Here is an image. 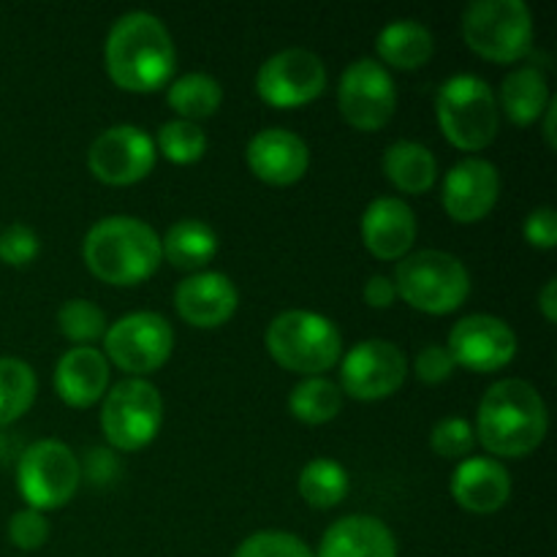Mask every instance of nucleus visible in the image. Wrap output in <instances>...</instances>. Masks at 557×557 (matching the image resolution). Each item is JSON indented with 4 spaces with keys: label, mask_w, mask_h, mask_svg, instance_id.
I'll return each mask as SVG.
<instances>
[{
    "label": "nucleus",
    "mask_w": 557,
    "mask_h": 557,
    "mask_svg": "<svg viewBox=\"0 0 557 557\" xmlns=\"http://www.w3.org/2000/svg\"><path fill=\"white\" fill-rule=\"evenodd\" d=\"M107 71L123 90L150 92L166 85L177 65L172 33L150 11H128L112 25L103 47Z\"/></svg>",
    "instance_id": "f257e3e1"
},
{
    "label": "nucleus",
    "mask_w": 557,
    "mask_h": 557,
    "mask_svg": "<svg viewBox=\"0 0 557 557\" xmlns=\"http://www.w3.org/2000/svg\"><path fill=\"white\" fill-rule=\"evenodd\" d=\"M549 417L536 386L504 379L484 392L476 413V435L495 457H525L547 435Z\"/></svg>",
    "instance_id": "f03ea898"
},
{
    "label": "nucleus",
    "mask_w": 557,
    "mask_h": 557,
    "mask_svg": "<svg viewBox=\"0 0 557 557\" xmlns=\"http://www.w3.org/2000/svg\"><path fill=\"white\" fill-rule=\"evenodd\" d=\"M82 256L92 275L112 286H136L156 275L163 261L156 228L131 215H109L92 223Z\"/></svg>",
    "instance_id": "7ed1b4c3"
},
{
    "label": "nucleus",
    "mask_w": 557,
    "mask_h": 557,
    "mask_svg": "<svg viewBox=\"0 0 557 557\" xmlns=\"http://www.w3.org/2000/svg\"><path fill=\"white\" fill-rule=\"evenodd\" d=\"M267 351L281 368L321 375L341 362V330L313 310H283L267 326Z\"/></svg>",
    "instance_id": "20e7f679"
},
{
    "label": "nucleus",
    "mask_w": 557,
    "mask_h": 557,
    "mask_svg": "<svg viewBox=\"0 0 557 557\" xmlns=\"http://www.w3.org/2000/svg\"><path fill=\"white\" fill-rule=\"evenodd\" d=\"M397 297L422 313L444 315L460 308L471 292L466 264L446 250H417L403 256L395 270Z\"/></svg>",
    "instance_id": "39448f33"
},
{
    "label": "nucleus",
    "mask_w": 557,
    "mask_h": 557,
    "mask_svg": "<svg viewBox=\"0 0 557 557\" xmlns=\"http://www.w3.org/2000/svg\"><path fill=\"white\" fill-rule=\"evenodd\" d=\"M441 131L460 150H482L498 134V98L476 74H455L435 98Z\"/></svg>",
    "instance_id": "423d86ee"
},
{
    "label": "nucleus",
    "mask_w": 557,
    "mask_h": 557,
    "mask_svg": "<svg viewBox=\"0 0 557 557\" xmlns=\"http://www.w3.org/2000/svg\"><path fill=\"white\" fill-rule=\"evenodd\" d=\"M466 44L495 63H515L533 49V16L522 0H476L462 14Z\"/></svg>",
    "instance_id": "0eeeda50"
},
{
    "label": "nucleus",
    "mask_w": 557,
    "mask_h": 557,
    "mask_svg": "<svg viewBox=\"0 0 557 557\" xmlns=\"http://www.w3.org/2000/svg\"><path fill=\"white\" fill-rule=\"evenodd\" d=\"M163 424V400L156 384L125 379L103 397L101 430L120 451H136L152 444Z\"/></svg>",
    "instance_id": "6e6552de"
},
{
    "label": "nucleus",
    "mask_w": 557,
    "mask_h": 557,
    "mask_svg": "<svg viewBox=\"0 0 557 557\" xmlns=\"http://www.w3.org/2000/svg\"><path fill=\"white\" fill-rule=\"evenodd\" d=\"M79 460L63 441H36L16 466V484L30 509H60L79 490Z\"/></svg>",
    "instance_id": "1a4fd4ad"
},
{
    "label": "nucleus",
    "mask_w": 557,
    "mask_h": 557,
    "mask_svg": "<svg viewBox=\"0 0 557 557\" xmlns=\"http://www.w3.org/2000/svg\"><path fill=\"white\" fill-rule=\"evenodd\" d=\"M103 348H107V357L120 370L131 373L134 379L136 375H147L172 357V324L161 313L136 310V313L123 315L112 326H107Z\"/></svg>",
    "instance_id": "9d476101"
},
{
    "label": "nucleus",
    "mask_w": 557,
    "mask_h": 557,
    "mask_svg": "<svg viewBox=\"0 0 557 557\" xmlns=\"http://www.w3.org/2000/svg\"><path fill=\"white\" fill-rule=\"evenodd\" d=\"M341 112L354 128L379 131L389 123L397 107V87L389 71L373 58H359L346 65L337 87Z\"/></svg>",
    "instance_id": "9b49d317"
},
{
    "label": "nucleus",
    "mask_w": 557,
    "mask_h": 557,
    "mask_svg": "<svg viewBox=\"0 0 557 557\" xmlns=\"http://www.w3.org/2000/svg\"><path fill=\"white\" fill-rule=\"evenodd\" d=\"M326 87V69L315 52L305 47H288L261 63L256 74V90L267 103L281 109L302 107L319 98Z\"/></svg>",
    "instance_id": "f8f14e48"
},
{
    "label": "nucleus",
    "mask_w": 557,
    "mask_h": 557,
    "mask_svg": "<svg viewBox=\"0 0 557 557\" xmlns=\"http://www.w3.org/2000/svg\"><path fill=\"white\" fill-rule=\"evenodd\" d=\"M156 141L136 125H112L96 136L87 150V166L101 183L131 185L145 180L156 166Z\"/></svg>",
    "instance_id": "ddd939ff"
},
{
    "label": "nucleus",
    "mask_w": 557,
    "mask_h": 557,
    "mask_svg": "<svg viewBox=\"0 0 557 557\" xmlns=\"http://www.w3.org/2000/svg\"><path fill=\"white\" fill-rule=\"evenodd\" d=\"M408 375V359L395 343L364 341L343 357V392L357 400H381L395 395Z\"/></svg>",
    "instance_id": "4468645a"
},
{
    "label": "nucleus",
    "mask_w": 557,
    "mask_h": 557,
    "mask_svg": "<svg viewBox=\"0 0 557 557\" xmlns=\"http://www.w3.org/2000/svg\"><path fill=\"white\" fill-rule=\"evenodd\" d=\"M455 364L473 373H493L506 368L517 354V335L504 319L473 313L457 321L449 332V348Z\"/></svg>",
    "instance_id": "2eb2a0df"
},
{
    "label": "nucleus",
    "mask_w": 557,
    "mask_h": 557,
    "mask_svg": "<svg viewBox=\"0 0 557 557\" xmlns=\"http://www.w3.org/2000/svg\"><path fill=\"white\" fill-rule=\"evenodd\" d=\"M500 194V174L484 158H466L444 177L441 201L457 223H476L495 207Z\"/></svg>",
    "instance_id": "dca6fc26"
},
{
    "label": "nucleus",
    "mask_w": 557,
    "mask_h": 557,
    "mask_svg": "<svg viewBox=\"0 0 557 557\" xmlns=\"http://www.w3.org/2000/svg\"><path fill=\"white\" fill-rule=\"evenodd\" d=\"M239 302L237 286L232 277L223 272H196L188 275L174 292V305L183 321L199 330H212V326L226 324L234 315Z\"/></svg>",
    "instance_id": "f3484780"
},
{
    "label": "nucleus",
    "mask_w": 557,
    "mask_h": 557,
    "mask_svg": "<svg viewBox=\"0 0 557 557\" xmlns=\"http://www.w3.org/2000/svg\"><path fill=\"white\" fill-rule=\"evenodd\" d=\"M250 172L270 185H292L310 166V150L302 136L286 128H264L248 141Z\"/></svg>",
    "instance_id": "a211bd4d"
},
{
    "label": "nucleus",
    "mask_w": 557,
    "mask_h": 557,
    "mask_svg": "<svg viewBox=\"0 0 557 557\" xmlns=\"http://www.w3.org/2000/svg\"><path fill=\"white\" fill-rule=\"evenodd\" d=\"M417 239V215L397 196H379L362 215V243L379 259H403Z\"/></svg>",
    "instance_id": "6ab92c4d"
},
{
    "label": "nucleus",
    "mask_w": 557,
    "mask_h": 557,
    "mask_svg": "<svg viewBox=\"0 0 557 557\" xmlns=\"http://www.w3.org/2000/svg\"><path fill=\"white\" fill-rule=\"evenodd\" d=\"M451 495L466 511L493 515L511 495L509 471L493 457H468L451 476Z\"/></svg>",
    "instance_id": "aec40b11"
},
{
    "label": "nucleus",
    "mask_w": 557,
    "mask_h": 557,
    "mask_svg": "<svg viewBox=\"0 0 557 557\" xmlns=\"http://www.w3.org/2000/svg\"><path fill=\"white\" fill-rule=\"evenodd\" d=\"M109 362L98 348L76 346L58 359L54 368V389L63 403L74 408H87L107 395Z\"/></svg>",
    "instance_id": "412c9836"
},
{
    "label": "nucleus",
    "mask_w": 557,
    "mask_h": 557,
    "mask_svg": "<svg viewBox=\"0 0 557 557\" xmlns=\"http://www.w3.org/2000/svg\"><path fill=\"white\" fill-rule=\"evenodd\" d=\"M315 557H397V542L379 517L351 515L330 525Z\"/></svg>",
    "instance_id": "4be33fe9"
},
{
    "label": "nucleus",
    "mask_w": 557,
    "mask_h": 557,
    "mask_svg": "<svg viewBox=\"0 0 557 557\" xmlns=\"http://www.w3.org/2000/svg\"><path fill=\"white\" fill-rule=\"evenodd\" d=\"M549 101L553 96H549L547 76L536 65L515 69L500 85V109L517 125H528L542 117Z\"/></svg>",
    "instance_id": "5701e85b"
},
{
    "label": "nucleus",
    "mask_w": 557,
    "mask_h": 557,
    "mask_svg": "<svg viewBox=\"0 0 557 557\" xmlns=\"http://www.w3.org/2000/svg\"><path fill=\"white\" fill-rule=\"evenodd\" d=\"M161 250L177 270H201L218 253V234L199 218H183L169 226Z\"/></svg>",
    "instance_id": "b1692460"
},
{
    "label": "nucleus",
    "mask_w": 557,
    "mask_h": 557,
    "mask_svg": "<svg viewBox=\"0 0 557 557\" xmlns=\"http://www.w3.org/2000/svg\"><path fill=\"white\" fill-rule=\"evenodd\" d=\"M375 49L384 63L395 69H419L433 58V33L417 20H395L381 27L375 38Z\"/></svg>",
    "instance_id": "393cba45"
},
{
    "label": "nucleus",
    "mask_w": 557,
    "mask_h": 557,
    "mask_svg": "<svg viewBox=\"0 0 557 557\" xmlns=\"http://www.w3.org/2000/svg\"><path fill=\"white\" fill-rule=\"evenodd\" d=\"M384 174L406 194H424L438 177V161L424 145L411 139H400L386 147Z\"/></svg>",
    "instance_id": "a878e982"
},
{
    "label": "nucleus",
    "mask_w": 557,
    "mask_h": 557,
    "mask_svg": "<svg viewBox=\"0 0 557 557\" xmlns=\"http://www.w3.org/2000/svg\"><path fill=\"white\" fill-rule=\"evenodd\" d=\"M166 101L180 114V120L196 123V120L218 112L223 101V87L215 76L205 74V71H190L169 85Z\"/></svg>",
    "instance_id": "bb28decb"
},
{
    "label": "nucleus",
    "mask_w": 557,
    "mask_h": 557,
    "mask_svg": "<svg viewBox=\"0 0 557 557\" xmlns=\"http://www.w3.org/2000/svg\"><path fill=\"white\" fill-rule=\"evenodd\" d=\"M343 408V392L341 386L332 384L330 379L321 375H308L299 381L288 395V411L294 419L305 424H326L341 413Z\"/></svg>",
    "instance_id": "cd10ccee"
},
{
    "label": "nucleus",
    "mask_w": 557,
    "mask_h": 557,
    "mask_svg": "<svg viewBox=\"0 0 557 557\" xmlns=\"http://www.w3.org/2000/svg\"><path fill=\"white\" fill-rule=\"evenodd\" d=\"M38 381L27 362L16 357H0V428L16 422L36 400Z\"/></svg>",
    "instance_id": "c85d7f7f"
},
{
    "label": "nucleus",
    "mask_w": 557,
    "mask_h": 557,
    "mask_svg": "<svg viewBox=\"0 0 557 557\" xmlns=\"http://www.w3.org/2000/svg\"><path fill=\"white\" fill-rule=\"evenodd\" d=\"M299 495L313 509H332L348 495V473L341 462L315 457L299 473Z\"/></svg>",
    "instance_id": "c756f323"
},
{
    "label": "nucleus",
    "mask_w": 557,
    "mask_h": 557,
    "mask_svg": "<svg viewBox=\"0 0 557 557\" xmlns=\"http://www.w3.org/2000/svg\"><path fill=\"white\" fill-rule=\"evenodd\" d=\"M58 326L76 346H90L92 341L107 335V315L90 299H69L58 310Z\"/></svg>",
    "instance_id": "7c9ffc66"
},
{
    "label": "nucleus",
    "mask_w": 557,
    "mask_h": 557,
    "mask_svg": "<svg viewBox=\"0 0 557 557\" xmlns=\"http://www.w3.org/2000/svg\"><path fill=\"white\" fill-rule=\"evenodd\" d=\"M158 150L174 163H194L205 156L207 134L190 120H169L158 128Z\"/></svg>",
    "instance_id": "2f4dec72"
},
{
    "label": "nucleus",
    "mask_w": 557,
    "mask_h": 557,
    "mask_svg": "<svg viewBox=\"0 0 557 557\" xmlns=\"http://www.w3.org/2000/svg\"><path fill=\"white\" fill-rule=\"evenodd\" d=\"M234 557H315L302 539L283 531H259L245 539Z\"/></svg>",
    "instance_id": "473e14b6"
},
{
    "label": "nucleus",
    "mask_w": 557,
    "mask_h": 557,
    "mask_svg": "<svg viewBox=\"0 0 557 557\" xmlns=\"http://www.w3.org/2000/svg\"><path fill=\"white\" fill-rule=\"evenodd\" d=\"M476 444V433H473L471 422L462 417H446L430 433V446L435 455L441 457H466Z\"/></svg>",
    "instance_id": "72a5a7b5"
},
{
    "label": "nucleus",
    "mask_w": 557,
    "mask_h": 557,
    "mask_svg": "<svg viewBox=\"0 0 557 557\" xmlns=\"http://www.w3.org/2000/svg\"><path fill=\"white\" fill-rule=\"evenodd\" d=\"M41 250V243H38V234L33 232L25 223H11L0 232V259L11 267H25L30 264L33 259Z\"/></svg>",
    "instance_id": "f704fd0d"
},
{
    "label": "nucleus",
    "mask_w": 557,
    "mask_h": 557,
    "mask_svg": "<svg viewBox=\"0 0 557 557\" xmlns=\"http://www.w3.org/2000/svg\"><path fill=\"white\" fill-rule=\"evenodd\" d=\"M9 539L16 549H41L49 539V522L41 511L22 509L9 520Z\"/></svg>",
    "instance_id": "c9c22d12"
},
{
    "label": "nucleus",
    "mask_w": 557,
    "mask_h": 557,
    "mask_svg": "<svg viewBox=\"0 0 557 557\" xmlns=\"http://www.w3.org/2000/svg\"><path fill=\"white\" fill-rule=\"evenodd\" d=\"M451 373H455V359H451V354L446 351L444 346L430 343V346H424L422 351H419L417 357L419 381H424V384H441V381L449 379Z\"/></svg>",
    "instance_id": "e433bc0d"
},
{
    "label": "nucleus",
    "mask_w": 557,
    "mask_h": 557,
    "mask_svg": "<svg viewBox=\"0 0 557 557\" xmlns=\"http://www.w3.org/2000/svg\"><path fill=\"white\" fill-rule=\"evenodd\" d=\"M525 239L533 245V248L549 250L557 245V215L553 207H536L531 215L525 218Z\"/></svg>",
    "instance_id": "4c0bfd02"
},
{
    "label": "nucleus",
    "mask_w": 557,
    "mask_h": 557,
    "mask_svg": "<svg viewBox=\"0 0 557 557\" xmlns=\"http://www.w3.org/2000/svg\"><path fill=\"white\" fill-rule=\"evenodd\" d=\"M397 299V288L395 283L389 281L386 275H373L368 281V286H364V302L370 305V308H392Z\"/></svg>",
    "instance_id": "58836bf2"
},
{
    "label": "nucleus",
    "mask_w": 557,
    "mask_h": 557,
    "mask_svg": "<svg viewBox=\"0 0 557 557\" xmlns=\"http://www.w3.org/2000/svg\"><path fill=\"white\" fill-rule=\"evenodd\" d=\"M555 292H557V281L555 277H549L547 283H544L542 294H539V308H542L544 319L553 324V321L557 319V302H555Z\"/></svg>",
    "instance_id": "ea45409f"
},
{
    "label": "nucleus",
    "mask_w": 557,
    "mask_h": 557,
    "mask_svg": "<svg viewBox=\"0 0 557 557\" xmlns=\"http://www.w3.org/2000/svg\"><path fill=\"white\" fill-rule=\"evenodd\" d=\"M555 109H557V98L547 103V109H544V114H547V120H544V136H547V145L555 147Z\"/></svg>",
    "instance_id": "a19ab883"
},
{
    "label": "nucleus",
    "mask_w": 557,
    "mask_h": 557,
    "mask_svg": "<svg viewBox=\"0 0 557 557\" xmlns=\"http://www.w3.org/2000/svg\"><path fill=\"white\" fill-rule=\"evenodd\" d=\"M5 455V441H3V435H0V457Z\"/></svg>",
    "instance_id": "79ce46f5"
}]
</instances>
